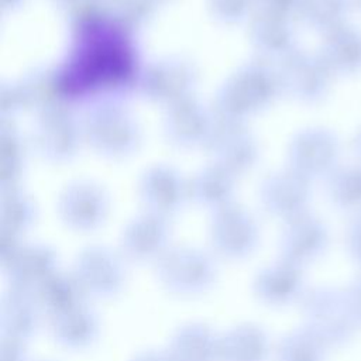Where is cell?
Instances as JSON below:
<instances>
[{
    "label": "cell",
    "instance_id": "obj_1",
    "mask_svg": "<svg viewBox=\"0 0 361 361\" xmlns=\"http://www.w3.org/2000/svg\"><path fill=\"white\" fill-rule=\"evenodd\" d=\"M130 51L110 27H94L80 39L66 71L68 85L79 89L116 82L130 69Z\"/></svg>",
    "mask_w": 361,
    "mask_h": 361
},
{
    "label": "cell",
    "instance_id": "obj_2",
    "mask_svg": "<svg viewBox=\"0 0 361 361\" xmlns=\"http://www.w3.org/2000/svg\"><path fill=\"white\" fill-rule=\"evenodd\" d=\"M158 276L168 290L178 295H197L212 286L216 265L203 255L179 254L158 265Z\"/></svg>",
    "mask_w": 361,
    "mask_h": 361
},
{
    "label": "cell",
    "instance_id": "obj_3",
    "mask_svg": "<svg viewBox=\"0 0 361 361\" xmlns=\"http://www.w3.org/2000/svg\"><path fill=\"white\" fill-rule=\"evenodd\" d=\"M73 275L86 293L96 296H111L121 289L124 282L123 265L103 252L83 257L75 265Z\"/></svg>",
    "mask_w": 361,
    "mask_h": 361
},
{
    "label": "cell",
    "instance_id": "obj_4",
    "mask_svg": "<svg viewBox=\"0 0 361 361\" xmlns=\"http://www.w3.org/2000/svg\"><path fill=\"white\" fill-rule=\"evenodd\" d=\"M54 337L71 348L89 345L97 336L99 322L96 314L85 305L52 316Z\"/></svg>",
    "mask_w": 361,
    "mask_h": 361
},
{
    "label": "cell",
    "instance_id": "obj_5",
    "mask_svg": "<svg viewBox=\"0 0 361 361\" xmlns=\"http://www.w3.org/2000/svg\"><path fill=\"white\" fill-rule=\"evenodd\" d=\"M169 354L175 361H216L220 358V337L206 326L189 324L175 334Z\"/></svg>",
    "mask_w": 361,
    "mask_h": 361
},
{
    "label": "cell",
    "instance_id": "obj_6",
    "mask_svg": "<svg viewBox=\"0 0 361 361\" xmlns=\"http://www.w3.org/2000/svg\"><path fill=\"white\" fill-rule=\"evenodd\" d=\"M267 354L268 340L257 326H238L220 337L223 361H265Z\"/></svg>",
    "mask_w": 361,
    "mask_h": 361
},
{
    "label": "cell",
    "instance_id": "obj_7",
    "mask_svg": "<svg viewBox=\"0 0 361 361\" xmlns=\"http://www.w3.org/2000/svg\"><path fill=\"white\" fill-rule=\"evenodd\" d=\"M38 300L30 295V290L16 288L6 296L3 306V327L6 337L24 340L30 337L37 327Z\"/></svg>",
    "mask_w": 361,
    "mask_h": 361
},
{
    "label": "cell",
    "instance_id": "obj_8",
    "mask_svg": "<svg viewBox=\"0 0 361 361\" xmlns=\"http://www.w3.org/2000/svg\"><path fill=\"white\" fill-rule=\"evenodd\" d=\"M327 63L341 75L361 72V31L351 25H343L331 31L327 44Z\"/></svg>",
    "mask_w": 361,
    "mask_h": 361
},
{
    "label": "cell",
    "instance_id": "obj_9",
    "mask_svg": "<svg viewBox=\"0 0 361 361\" xmlns=\"http://www.w3.org/2000/svg\"><path fill=\"white\" fill-rule=\"evenodd\" d=\"M37 290L38 303L48 309L51 316L83 305L82 299L86 293L73 274L63 275L58 271L37 288Z\"/></svg>",
    "mask_w": 361,
    "mask_h": 361
},
{
    "label": "cell",
    "instance_id": "obj_10",
    "mask_svg": "<svg viewBox=\"0 0 361 361\" xmlns=\"http://www.w3.org/2000/svg\"><path fill=\"white\" fill-rule=\"evenodd\" d=\"M288 265H269L264 268L254 282L257 296L267 303H283L293 290L295 276Z\"/></svg>",
    "mask_w": 361,
    "mask_h": 361
},
{
    "label": "cell",
    "instance_id": "obj_11",
    "mask_svg": "<svg viewBox=\"0 0 361 361\" xmlns=\"http://www.w3.org/2000/svg\"><path fill=\"white\" fill-rule=\"evenodd\" d=\"M330 188L334 200L340 206L361 207V162H350L336 168L331 173Z\"/></svg>",
    "mask_w": 361,
    "mask_h": 361
},
{
    "label": "cell",
    "instance_id": "obj_12",
    "mask_svg": "<svg viewBox=\"0 0 361 361\" xmlns=\"http://www.w3.org/2000/svg\"><path fill=\"white\" fill-rule=\"evenodd\" d=\"M317 23L334 31L345 25V18L353 7V0H317L316 1Z\"/></svg>",
    "mask_w": 361,
    "mask_h": 361
},
{
    "label": "cell",
    "instance_id": "obj_13",
    "mask_svg": "<svg viewBox=\"0 0 361 361\" xmlns=\"http://www.w3.org/2000/svg\"><path fill=\"white\" fill-rule=\"evenodd\" d=\"M3 361H27L21 340L6 337L3 343Z\"/></svg>",
    "mask_w": 361,
    "mask_h": 361
},
{
    "label": "cell",
    "instance_id": "obj_14",
    "mask_svg": "<svg viewBox=\"0 0 361 361\" xmlns=\"http://www.w3.org/2000/svg\"><path fill=\"white\" fill-rule=\"evenodd\" d=\"M133 361H175L173 357L168 353L162 351H147L135 357Z\"/></svg>",
    "mask_w": 361,
    "mask_h": 361
},
{
    "label": "cell",
    "instance_id": "obj_15",
    "mask_svg": "<svg viewBox=\"0 0 361 361\" xmlns=\"http://www.w3.org/2000/svg\"><path fill=\"white\" fill-rule=\"evenodd\" d=\"M353 151H354L357 159L361 162V128L355 133V135L353 138Z\"/></svg>",
    "mask_w": 361,
    "mask_h": 361
},
{
    "label": "cell",
    "instance_id": "obj_16",
    "mask_svg": "<svg viewBox=\"0 0 361 361\" xmlns=\"http://www.w3.org/2000/svg\"><path fill=\"white\" fill-rule=\"evenodd\" d=\"M353 6L361 11V0H353Z\"/></svg>",
    "mask_w": 361,
    "mask_h": 361
}]
</instances>
